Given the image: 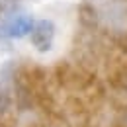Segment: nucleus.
<instances>
[{
	"label": "nucleus",
	"instance_id": "f03ea898",
	"mask_svg": "<svg viewBox=\"0 0 127 127\" xmlns=\"http://www.w3.org/2000/svg\"><path fill=\"white\" fill-rule=\"evenodd\" d=\"M30 37L37 51H49L55 37V24L51 20H35Z\"/></svg>",
	"mask_w": 127,
	"mask_h": 127
},
{
	"label": "nucleus",
	"instance_id": "f257e3e1",
	"mask_svg": "<svg viewBox=\"0 0 127 127\" xmlns=\"http://www.w3.org/2000/svg\"><path fill=\"white\" fill-rule=\"evenodd\" d=\"M33 20L30 14H14L0 22V37L2 39H20L30 35L33 30Z\"/></svg>",
	"mask_w": 127,
	"mask_h": 127
}]
</instances>
